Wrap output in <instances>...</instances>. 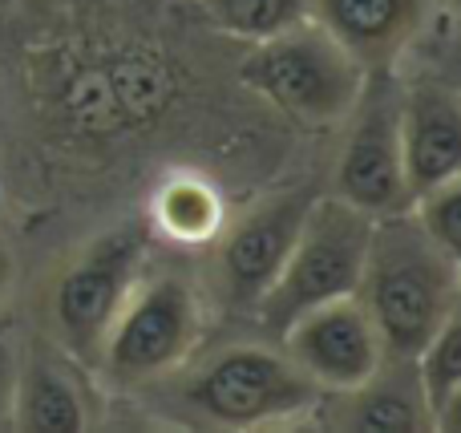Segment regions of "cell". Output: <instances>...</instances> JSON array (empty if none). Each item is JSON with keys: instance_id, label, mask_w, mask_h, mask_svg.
Masks as SVG:
<instances>
[{"instance_id": "1", "label": "cell", "mask_w": 461, "mask_h": 433, "mask_svg": "<svg viewBox=\"0 0 461 433\" xmlns=\"http://www.w3.org/2000/svg\"><path fill=\"white\" fill-rule=\"evenodd\" d=\"M357 296L381 332L384 353L413 361L433 332L461 312V256L438 248L409 211L373 219Z\"/></svg>"}, {"instance_id": "2", "label": "cell", "mask_w": 461, "mask_h": 433, "mask_svg": "<svg viewBox=\"0 0 461 433\" xmlns=\"http://www.w3.org/2000/svg\"><path fill=\"white\" fill-rule=\"evenodd\" d=\"M175 410L194 426L211 429H263L308 421L316 413L320 389L292 365L279 345L239 340L207 353L203 361H186L170 373Z\"/></svg>"}, {"instance_id": "3", "label": "cell", "mask_w": 461, "mask_h": 433, "mask_svg": "<svg viewBox=\"0 0 461 433\" xmlns=\"http://www.w3.org/2000/svg\"><path fill=\"white\" fill-rule=\"evenodd\" d=\"M243 81L300 126H336L365 94L368 73L316 21L255 41L239 65Z\"/></svg>"}, {"instance_id": "4", "label": "cell", "mask_w": 461, "mask_h": 433, "mask_svg": "<svg viewBox=\"0 0 461 433\" xmlns=\"http://www.w3.org/2000/svg\"><path fill=\"white\" fill-rule=\"evenodd\" d=\"M203 337V300L186 275H138L110 320L94 361L118 389H150L194 356Z\"/></svg>"}, {"instance_id": "5", "label": "cell", "mask_w": 461, "mask_h": 433, "mask_svg": "<svg viewBox=\"0 0 461 433\" xmlns=\"http://www.w3.org/2000/svg\"><path fill=\"white\" fill-rule=\"evenodd\" d=\"M368 239H373V215L344 203L340 194L312 199L276 284L255 308L263 329L279 337V329L308 312L312 304L352 296L360 284Z\"/></svg>"}, {"instance_id": "6", "label": "cell", "mask_w": 461, "mask_h": 433, "mask_svg": "<svg viewBox=\"0 0 461 433\" xmlns=\"http://www.w3.org/2000/svg\"><path fill=\"white\" fill-rule=\"evenodd\" d=\"M146 239H150L146 227L122 223L89 239L61 272L53 288V329L69 356H81V361L97 356L110 320L142 275Z\"/></svg>"}, {"instance_id": "7", "label": "cell", "mask_w": 461, "mask_h": 433, "mask_svg": "<svg viewBox=\"0 0 461 433\" xmlns=\"http://www.w3.org/2000/svg\"><path fill=\"white\" fill-rule=\"evenodd\" d=\"M312 194L308 191H279L267 199L251 203L235 223H223L215 235V292L230 312H255L267 288L276 284L287 251L295 243V231L303 223Z\"/></svg>"}, {"instance_id": "8", "label": "cell", "mask_w": 461, "mask_h": 433, "mask_svg": "<svg viewBox=\"0 0 461 433\" xmlns=\"http://www.w3.org/2000/svg\"><path fill=\"white\" fill-rule=\"evenodd\" d=\"M348 122V138H344V150L336 158V194L373 219L409 211L393 77H368Z\"/></svg>"}, {"instance_id": "9", "label": "cell", "mask_w": 461, "mask_h": 433, "mask_svg": "<svg viewBox=\"0 0 461 433\" xmlns=\"http://www.w3.org/2000/svg\"><path fill=\"white\" fill-rule=\"evenodd\" d=\"M279 348L320 393H340V389L360 385L389 356L357 292L312 304L308 312L287 320L279 329Z\"/></svg>"}, {"instance_id": "10", "label": "cell", "mask_w": 461, "mask_h": 433, "mask_svg": "<svg viewBox=\"0 0 461 433\" xmlns=\"http://www.w3.org/2000/svg\"><path fill=\"white\" fill-rule=\"evenodd\" d=\"M441 13L446 0H308V21L340 41L368 77H393Z\"/></svg>"}, {"instance_id": "11", "label": "cell", "mask_w": 461, "mask_h": 433, "mask_svg": "<svg viewBox=\"0 0 461 433\" xmlns=\"http://www.w3.org/2000/svg\"><path fill=\"white\" fill-rule=\"evenodd\" d=\"M397 134L409 203L461 175V97L449 81L421 77L397 89Z\"/></svg>"}, {"instance_id": "12", "label": "cell", "mask_w": 461, "mask_h": 433, "mask_svg": "<svg viewBox=\"0 0 461 433\" xmlns=\"http://www.w3.org/2000/svg\"><path fill=\"white\" fill-rule=\"evenodd\" d=\"M316 413H324L336 429H381V433H417L433 429L429 405H425L421 381L409 356H384L381 369L360 385L340 393H320Z\"/></svg>"}, {"instance_id": "13", "label": "cell", "mask_w": 461, "mask_h": 433, "mask_svg": "<svg viewBox=\"0 0 461 433\" xmlns=\"http://www.w3.org/2000/svg\"><path fill=\"white\" fill-rule=\"evenodd\" d=\"M89 397L69 361L32 348L13 389V429L21 433H81L89 429Z\"/></svg>"}, {"instance_id": "14", "label": "cell", "mask_w": 461, "mask_h": 433, "mask_svg": "<svg viewBox=\"0 0 461 433\" xmlns=\"http://www.w3.org/2000/svg\"><path fill=\"white\" fill-rule=\"evenodd\" d=\"M227 223V203L207 175L175 170L150 194V227L175 248H211Z\"/></svg>"}, {"instance_id": "15", "label": "cell", "mask_w": 461, "mask_h": 433, "mask_svg": "<svg viewBox=\"0 0 461 433\" xmlns=\"http://www.w3.org/2000/svg\"><path fill=\"white\" fill-rule=\"evenodd\" d=\"M413 369L421 381L425 405H429L433 429H449L461 401V312L433 332L429 345L413 356Z\"/></svg>"}, {"instance_id": "16", "label": "cell", "mask_w": 461, "mask_h": 433, "mask_svg": "<svg viewBox=\"0 0 461 433\" xmlns=\"http://www.w3.org/2000/svg\"><path fill=\"white\" fill-rule=\"evenodd\" d=\"M203 21L215 24L219 32L255 45L292 24L308 21V0H194Z\"/></svg>"}, {"instance_id": "17", "label": "cell", "mask_w": 461, "mask_h": 433, "mask_svg": "<svg viewBox=\"0 0 461 433\" xmlns=\"http://www.w3.org/2000/svg\"><path fill=\"white\" fill-rule=\"evenodd\" d=\"M409 215L438 248H446L449 256H461V175L421 191L409 203Z\"/></svg>"}, {"instance_id": "18", "label": "cell", "mask_w": 461, "mask_h": 433, "mask_svg": "<svg viewBox=\"0 0 461 433\" xmlns=\"http://www.w3.org/2000/svg\"><path fill=\"white\" fill-rule=\"evenodd\" d=\"M8 288H13V251H8V243L0 239V300H5Z\"/></svg>"}]
</instances>
